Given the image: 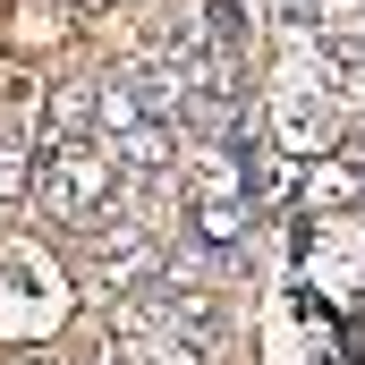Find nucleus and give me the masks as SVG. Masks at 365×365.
Segmentation results:
<instances>
[{
	"instance_id": "1",
	"label": "nucleus",
	"mask_w": 365,
	"mask_h": 365,
	"mask_svg": "<svg viewBox=\"0 0 365 365\" xmlns=\"http://www.w3.org/2000/svg\"><path fill=\"white\" fill-rule=\"evenodd\" d=\"M17 179H26V145L0 136V195H17Z\"/></svg>"
}]
</instances>
